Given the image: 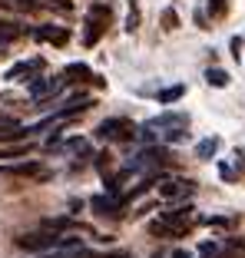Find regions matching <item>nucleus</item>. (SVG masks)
Returning a JSON list of instances; mask_svg holds the SVG:
<instances>
[{"label": "nucleus", "instance_id": "f03ea898", "mask_svg": "<svg viewBox=\"0 0 245 258\" xmlns=\"http://www.w3.org/2000/svg\"><path fill=\"white\" fill-rule=\"evenodd\" d=\"M17 245H20V248H27V251H40V255H43V251H50V248H56V245H60V235L43 228V232L20 235V238H17Z\"/></svg>", "mask_w": 245, "mask_h": 258}, {"label": "nucleus", "instance_id": "f3484780", "mask_svg": "<svg viewBox=\"0 0 245 258\" xmlns=\"http://www.w3.org/2000/svg\"><path fill=\"white\" fill-rule=\"evenodd\" d=\"M162 27H166V30H176V27H179L176 10H162Z\"/></svg>", "mask_w": 245, "mask_h": 258}, {"label": "nucleus", "instance_id": "39448f33", "mask_svg": "<svg viewBox=\"0 0 245 258\" xmlns=\"http://www.w3.org/2000/svg\"><path fill=\"white\" fill-rule=\"evenodd\" d=\"M33 37H37V40H46V43L63 46L70 40V33L63 30V27H37V30H33Z\"/></svg>", "mask_w": 245, "mask_h": 258}, {"label": "nucleus", "instance_id": "2eb2a0df", "mask_svg": "<svg viewBox=\"0 0 245 258\" xmlns=\"http://www.w3.org/2000/svg\"><path fill=\"white\" fill-rule=\"evenodd\" d=\"M139 27V7H136V0H130V17H126V30H136Z\"/></svg>", "mask_w": 245, "mask_h": 258}, {"label": "nucleus", "instance_id": "0eeeda50", "mask_svg": "<svg viewBox=\"0 0 245 258\" xmlns=\"http://www.w3.org/2000/svg\"><path fill=\"white\" fill-rule=\"evenodd\" d=\"M90 205H93V212H100V215H116V209H119V202L109 196H96Z\"/></svg>", "mask_w": 245, "mask_h": 258}, {"label": "nucleus", "instance_id": "a211bd4d", "mask_svg": "<svg viewBox=\"0 0 245 258\" xmlns=\"http://www.w3.org/2000/svg\"><path fill=\"white\" fill-rule=\"evenodd\" d=\"M37 7H53V10H70V0H37Z\"/></svg>", "mask_w": 245, "mask_h": 258}, {"label": "nucleus", "instance_id": "1a4fd4ad", "mask_svg": "<svg viewBox=\"0 0 245 258\" xmlns=\"http://www.w3.org/2000/svg\"><path fill=\"white\" fill-rule=\"evenodd\" d=\"M40 67H43V60H30V63H17V67H14V70H10V73H7V80H23V73L30 76L33 70H40Z\"/></svg>", "mask_w": 245, "mask_h": 258}, {"label": "nucleus", "instance_id": "6ab92c4d", "mask_svg": "<svg viewBox=\"0 0 245 258\" xmlns=\"http://www.w3.org/2000/svg\"><path fill=\"white\" fill-rule=\"evenodd\" d=\"M209 14H212V17H222L225 14V0H209Z\"/></svg>", "mask_w": 245, "mask_h": 258}, {"label": "nucleus", "instance_id": "7ed1b4c3", "mask_svg": "<svg viewBox=\"0 0 245 258\" xmlns=\"http://www.w3.org/2000/svg\"><path fill=\"white\" fill-rule=\"evenodd\" d=\"M96 136L100 139H133L136 136V129H133V122H126V119H106V122H100V129H96Z\"/></svg>", "mask_w": 245, "mask_h": 258}, {"label": "nucleus", "instance_id": "ddd939ff", "mask_svg": "<svg viewBox=\"0 0 245 258\" xmlns=\"http://www.w3.org/2000/svg\"><path fill=\"white\" fill-rule=\"evenodd\" d=\"M182 93H186V86H169V90H162V93H159V103H176Z\"/></svg>", "mask_w": 245, "mask_h": 258}, {"label": "nucleus", "instance_id": "423d86ee", "mask_svg": "<svg viewBox=\"0 0 245 258\" xmlns=\"http://www.w3.org/2000/svg\"><path fill=\"white\" fill-rule=\"evenodd\" d=\"M159 192L166 199H179V196H189V192H192V182H189V179H166Z\"/></svg>", "mask_w": 245, "mask_h": 258}, {"label": "nucleus", "instance_id": "6e6552de", "mask_svg": "<svg viewBox=\"0 0 245 258\" xmlns=\"http://www.w3.org/2000/svg\"><path fill=\"white\" fill-rule=\"evenodd\" d=\"M17 37H23V27H20V23L0 20V43H14Z\"/></svg>", "mask_w": 245, "mask_h": 258}, {"label": "nucleus", "instance_id": "f257e3e1", "mask_svg": "<svg viewBox=\"0 0 245 258\" xmlns=\"http://www.w3.org/2000/svg\"><path fill=\"white\" fill-rule=\"evenodd\" d=\"M106 20H109V7L106 4H96V7H90V14H86V33H83V43L93 46L96 40L103 37V30H106Z\"/></svg>", "mask_w": 245, "mask_h": 258}, {"label": "nucleus", "instance_id": "4468645a", "mask_svg": "<svg viewBox=\"0 0 245 258\" xmlns=\"http://www.w3.org/2000/svg\"><path fill=\"white\" fill-rule=\"evenodd\" d=\"M17 156H30L27 146H10V149H0V159H17Z\"/></svg>", "mask_w": 245, "mask_h": 258}, {"label": "nucleus", "instance_id": "412c9836", "mask_svg": "<svg viewBox=\"0 0 245 258\" xmlns=\"http://www.w3.org/2000/svg\"><path fill=\"white\" fill-rule=\"evenodd\" d=\"M7 129H17V119H10V116H4V119H0V136H4Z\"/></svg>", "mask_w": 245, "mask_h": 258}, {"label": "nucleus", "instance_id": "f8f14e48", "mask_svg": "<svg viewBox=\"0 0 245 258\" xmlns=\"http://www.w3.org/2000/svg\"><path fill=\"white\" fill-rule=\"evenodd\" d=\"M206 80H209V86H229V73L225 70H209Z\"/></svg>", "mask_w": 245, "mask_h": 258}, {"label": "nucleus", "instance_id": "9b49d317", "mask_svg": "<svg viewBox=\"0 0 245 258\" xmlns=\"http://www.w3.org/2000/svg\"><path fill=\"white\" fill-rule=\"evenodd\" d=\"M215 149H219V139H202V143L196 146V156H199V159H212Z\"/></svg>", "mask_w": 245, "mask_h": 258}, {"label": "nucleus", "instance_id": "4be33fe9", "mask_svg": "<svg viewBox=\"0 0 245 258\" xmlns=\"http://www.w3.org/2000/svg\"><path fill=\"white\" fill-rule=\"evenodd\" d=\"M232 56H235V60L242 56V37H235V40H232Z\"/></svg>", "mask_w": 245, "mask_h": 258}, {"label": "nucleus", "instance_id": "5701e85b", "mask_svg": "<svg viewBox=\"0 0 245 258\" xmlns=\"http://www.w3.org/2000/svg\"><path fill=\"white\" fill-rule=\"evenodd\" d=\"M169 258H192V255H189V251H182V248H179V251H172Z\"/></svg>", "mask_w": 245, "mask_h": 258}, {"label": "nucleus", "instance_id": "aec40b11", "mask_svg": "<svg viewBox=\"0 0 245 258\" xmlns=\"http://www.w3.org/2000/svg\"><path fill=\"white\" fill-rule=\"evenodd\" d=\"M80 258H122V255L119 251H106V255H103V251H83Z\"/></svg>", "mask_w": 245, "mask_h": 258}, {"label": "nucleus", "instance_id": "dca6fc26", "mask_svg": "<svg viewBox=\"0 0 245 258\" xmlns=\"http://www.w3.org/2000/svg\"><path fill=\"white\" fill-rule=\"evenodd\" d=\"M70 225H73L70 219H46V222H43L46 232H63V228H70Z\"/></svg>", "mask_w": 245, "mask_h": 258}, {"label": "nucleus", "instance_id": "20e7f679", "mask_svg": "<svg viewBox=\"0 0 245 258\" xmlns=\"http://www.w3.org/2000/svg\"><path fill=\"white\" fill-rule=\"evenodd\" d=\"M4 175H14V179H43V166L37 159H27V162H10V166H0Z\"/></svg>", "mask_w": 245, "mask_h": 258}, {"label": "nucleus", "instance_id": "9d476101", "mask_svg": "<svg viewBox=\"0 0 245 258\" xmlns=\"http://www.w3.org/2000/svg\"><path fill=\"white\" fill-rule=\"evenodd\" d=\"M90 67L86 63H70L67 70H63V80H90Z\"/></svg>", "mask_w": 245, "mask_h": 258}]
</instances>
